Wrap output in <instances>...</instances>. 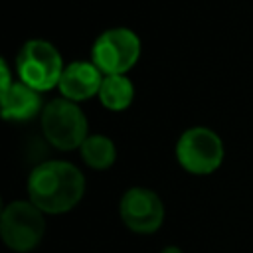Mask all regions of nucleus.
I'll return each mask as SVG.
<instances>
[{
    "instance_id": "nucleus-1",
    "label": "nucleus",
    "mask_w": 253,
    "mask_h": 253,
    "mask_svg": "<svg viewBox=\"0 0 253 253\" xmlns=\"http://www.w3.org/2000/svg\"><path fill=\"white\" fill-rule=\"evenodd\" d=\"M28 198L43 213H65L85 194L81 170L65 160H45L28 176Z\"/></svg>"
},
{
    "instance_id": "nucleus-2",
    "label": "nucleus",
    "mask_w": 253,
    "mask_h": 253,
    "mask_svg": "<svg viewBox=\"0 0 253 253\" xmlns=\"http://www.w3.org/2000/svg\"><path fill=\"white\" fill-rule=\"evenodd\" d=\"M40 125L45 140L57 150H75L81 148L89 136L87 117L81 107L69 99L57 97L43 105L40 115Z\"/></svg>"
},
{
    "instance_id": "nucleus-3",
    "label": "nucleus",
    "mask_w": 253,
    "mask_h": 253,
    "mask_svg": "<svg viewBox=\"0 0 253 253\" xmlns=\"http://www.w3.org/2000/svg\"><path fill=\"white\" fill-rule=\"evenodd\" d=\"M63 59L57 47L45 40H28L16 55L18 79L36 91H49L59 85L63 75Z\"/></svg>"
},
{
    "instance_id": "nucleus-4",
    "label": "nucleus",
    "mask_w": 253,
    "mask_h": 253,
    "mask_svg": "<svg viewBox=\"0 0 253 253\" xmlns=\"http://www.w3.org/2000/svg\"><path fill=\"white\" fill-rule=\"evenodd\" d=\"M140 57V38L130 28H109L91 47V61L103 75H126Z\"/></svg>"
},
{
    "instance_id": "nucleus-5",
    "label": "nucleus",
    "mask_w": 253,
    "mask_h": 253,
    "mask_svg": "<svg viewBox=\"0 0 253 253\" xmlns=\"http://www.w3.org/2000/svg\"><path fill=\"white\" fill-rule=\"evenodd\" d=\"M0 233H2V241L12 251H18V253L32 251L34 247L40 245L45 233L43 211L36 208L30 200L10 202L2 210Z\"/></svg>"
},
{
    "instance_id": "nucleus-6",
    "label": "nucleus",
    "mask_w": 253,
    "mask_h": 253,
    "mask_svg": "<svg viewBox=\"0 0 253 253\" xmlns=\"http://www.w3.org/2000/svg\"><path fill=\"white\" fill-rule=\"evenodd\" d=\"M221 136L208 126H192L184 130L176 142V158L190 174H211L223 162Z\"/></svg>"
},
{
    "instance_id": "nucleus-7",
    "label": "nucleus",
    "mask_w": 253,
    "mask_h": 253,
    "mask_svg": "<svg viewBox=\"0 0 253 253\" xmlns=\"http://www.w3.org/2000/svg\"><path fill=\"white\" fill-rule=\"evenodd\" d=\"M123 223L134 233H154L164 221V204L148 188H128L119 204Z\"/></svg>"
},
{
    "instance_id": "nucleus-8",
    "label": "nucleus",
    "mask_w": 253,
    "mask_h": 253,
    "mask_svg": "<svg viewBox=\"0 0 253 253\" xmlns=\"http://www.w3.org/2000/svg\"><path fill=\"white\" fill-rule=\"evenodd\" d=\"M103 79L105 75L93 61H71L65 65L57 89L63 95V99L81 103L99 95Z\"/></svg>"
},
{
    "instance_id": "nucleus-9",
    "label": "nucleus",
    "mask_w": 253,
    "mask_h": 253,
    "mask_svg": "<svg viewBox=\"0 0 253 253\" xmlns=\"http://www.w3.org/2000/svg\"><path fill=\"white\" fill-rule=\"evenodd\" d=\"M0 99H2V117L6 121H16V123L30 121L38 113L42 115L43 111L40 91L32 89L22 81H14V85L8 91L0 93Z\"/></svg>"
},
{
    "instance_id": "nucleus-10",
    "label": "nucleus",
    "mask_w": 253,
    "mask_h": 253,
    "mask_svg": "<svg viewBox=\"0 0 253 253\" xmlns=\"http://www.w3.org/2000/svg\"><path fill=\"white\" fill-rule=\"evenodd\" d=\"M134 99V85L126 75H105L99 101L109 111H125Z\"/></svg>"
},
{
    "instance_id": "nucleus-11",
    "label": "nucleus",
    "mask_w": 253,
    "mask_h": 253,
    "mask_svg": "<svg viewBox=\"0 0 253 253\" xmlns=\"http://www.w3.org/2000/svg\"><path fill=\"white\" fill-rule=\"evenodd\" d=\"M83 162L93 170H107L115 164V142L105 134H89L79 148Z\"/></svg>"
},
{
    "instance_id": "nucleus-12",
    "label": "nucleus",
    "mask_w": 253,
    "mask_h": 253,
    "mask_svg": "<svg viewBox=\"0 0 253 253\" xmlns=\"http://www.w3.org/2000/svg\"><path fill=\"white\" fill-rule=\"evenodd\" d=\"M0 69H2V79H0V93L8 91L12 85H14V79H12V73H10V67H8V61L2 59L0 61Z\"/></svg>"
},
{
    "instance_id": "nucleus-13",
    "label": "nucleus",
    "mask_w": 253,
    "mask_h": 253,
    "mask_svg": "<svg viewBox=\"0 0 253 253\" xmlns=\"http://www.w3.org/2000/svg\"><path fill=\"white\" fill-rule=\"evenodd\" d=\"M160 253H182V249L176 247V245H168V247H164Z\"/></svg>"
}]
</instances>
